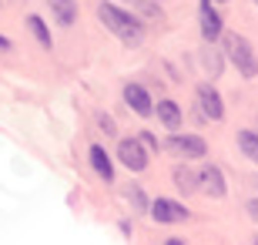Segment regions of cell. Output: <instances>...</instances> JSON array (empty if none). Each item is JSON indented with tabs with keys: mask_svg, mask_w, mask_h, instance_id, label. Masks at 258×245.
Instances as JSON below:
<instances>
[{
	"mask_svg": "<svg viewBox=\"0 0 258 245\" xmlns=\"http://www.w3.org/2000/svg\"><path fill=\"white\" fill-rule=\"evenodd\" d=\"M215 4H228V0H215Z\"/></svg>",
	"mask_w": 258,
	"mask_h": 245,
	"instance_id": "24",
	"label": "cell"
},
{
	"mask_svg": "<svg viewBox=\"0 0 258 245\" xmlns=\"http://www.w3.org/2000/svg\"><path fill=\"white\" fill-rule=\"evenodd\" d=\"M151 222L154 225H181V222H188L191 218V212H188V205H181L178 198H168V195H158L151 198Z\"/></svg>",
	"mask_w": 258,
	"mask_h": 245,
	"instance_id": "5",
	"label": "cell"
},
{
	"mask_svg": "<svg viewBox=\"0 0 258 245\" xmlns=\"http://www.w3.org/2000/svg\"><path fill=\"white\" fill-rule=\"evenodd\" d=\"M10 47H14V44H10V37H4V34H0V54H7Z\"/></svg>",
	"mask_w": 258,
	"mask_h": 245,
	"instance_id": "22",
	"label": "cell"
},
{
	"mask_svg": "<svg viewBox=\"0 0 258 245\" xmlns=\"http://www.w3.org/2000/svg\"><path fill=\"white\" fill-rule=\"evenodd\" d=\"M164 151L174 155L178 161H201L208 155V141L201 134H181V131H168L164 138Z\"/></svg>",
	"mask_w": 258,
	"mask_h": 245,
	"instance_id": "4",
	"label": "cell"
},
{
	"mask_svg": "<svg viewBox=\"0 0 258 245\" xmlns=\"http://www.w3.org/2000/svg\"><path fill=\"white\" fill-rule=\"evenodd\" d=\"M87 161H91V168H94V175L104 185H114L117 181V171H114V161H111V155L104 151V144H91L87 148Z\"/></svg>",
	"mask_w": 258,
	"mask_h": 245,
	"instance_id": "12",
	"label": "cell"
},
{
	"mask_svg": "<svg viewBox=\"0 0 258 245\" xmlns=\"http://www.w3.org/2000/svg\"><path fill=\"white\" fill-rule=\"evenodd\" d=\"M97 20H101L124 47H141L144 37H148V27H144V20L138 17V10L121 7L117 0H101V4H97Z\"/></svg>",
	"mask_w": 258,
	"mask_h": 245,
	"instance_id": "1",
	"label": "cell"
},
{
	"mask_svg": "<svg viewBox=\"0 0 258 245\" xmlns=\"http://www.w3.org/2000/svg\"><path fill=\"white\" fill-rule=\"evenodd\" d=\"M121 101L127 104V111H134L138 118H154V97L151 91L141 84V81H124V87H121Z\"/></svg>",
	"mask_w": 258,
	"mask_h": 245,
	"instance_id": "7",
	"label": "cell"
},
{
	"mask_svg": "<svg viewBox=\"0 0 258 245\" xmlns=\"http://www.w3.org/2000/svg\"><path fill=\"white\" fill-rule=\"evenodd\" d=\"M251 4H255V7H258V0H251Z\"/></svg>",
	"mask_w": 258,
	"mask_h": 245,
	"instance_id": "25",
	"label": "cell"
},
{
	"mask_svg": "<svg viewBox=\"0 0 258 245\" xmlns=\"http://www.w3.org/2000/svg\"><path fill=\"white\" fill-rule=\"evenodd\" d=\"M50 17L57 20V27H74L77 24V0H47Z\"/></svg>",
	"mask_w": 258,
	"mask_h": 245,
	"instance_id": "14",
	"label": "cell"
},
{
	"mask_svg": "<svg viewBox=\"0 0 258 245\" xmlns=\"http://www.w3.org/2000/svg\"><path fill=\"white\" fill-rule=\"evenodd\" d=\"M164 245H188V242H184V238H168Z\"/></svg>",
	"mask_w": 258,
	"mask_h": 245,
	"instance_id": "23",
	"label": "cell"
},
{
	"mask_svg": "<svg viewBox=\"0 0 258 245\" xmlns=\"http://www.w3.org/2000/svg\"><path fill=\"white\" fill-rule=\"evenodd\" d=\"M114 158L121 161L127 171L141 175V171H148V165H151V148L141 141V134H124V138H117Z\"/></svg>",
	"mask_w": 258,
	"mask_h": 245,
	"instance_id": "3",
	"label": "cell"
},
{
	"mask_svg": "<svg viewBox=\"0 0 258 245\" xmlns=\"http://www.w3.org/2000/svg\"><path fill=\"white\" fill-rule=\"evenodd\" d=\"M97 128L111 138V134H117V124H114V118L111 114H104V111H97Z\"/></svg>",
	"mask_w": 258,
	"mask_h": 245,
	"instance_id": "19",
	"label": "cell"
},
{
	"mask_svg": "<svg viewBox=\"0 0 258 245\" xmlns=\"http://www.w3.org/2000/svg\"><path fill=\"white\" fill-rule=\"evenodd\" d=\"M221 47H225L228 64L235 67V71H238L245 81H255V77H258V54H255V47H251L248 37H241L238 30H225Z\"/></svg>",
	"mask_w": 258,
	"mask_h": 245,
	"instance_id": "2",
	"label": "cell"
},
{
	"mask_svg": "<svg viewBox=\"0 0 258 245\" xmlns=\"http://www.w3.org/2000/svg\"><path fill=\"white\" fill-rule=\"evenodd\" d=\"M154 118H158V124L164 131H181V124H184V111L174 97H161L154 104Z\"/></svg>",
	"mask_w": 258,
	"mask_h": 245,
	"instance_id": "11",
	"label": "cell"
},
{
	"mask_svg": "<svg viewBox=\"0 0 258 245\" xmlns=\"http://www.w3.org/2000/svg\"><path fill=\"white\" fill-rule=\"evenodd\" d=\"M0 4H4V0H0Z\"/></svg>",
	"mask_w": 258,
	"mask_h": 245,
	"instance_id": "26",
	"label": "cell"
},
{
	"mask_svg": "<svg viewBox=\"0 0 258 245\" xmlns=\"http://www.w3.org/2000/svg\"><path fill=\"white\" fill-rule=\"evenodd\" d=\"M198 61H201V71H205L211 81H218V77L225 74V64H228V57H225V47H218V44H208V40H201Z\"/></svg>",
	"mask_w": 258,
	"mask_h": 245,
	"instance_id": "10",
	"label": "cell"
},
{
	"mask_svg": "<svg viewBox=\"0 0 258 245\" xmlns=\"http://www.w3.org/2000/svg\"><path fill=\"white\" fill-rule=\"evenodd\" d=\"M131 10H138V14H144V17H161V4L158 0H124Z\"/></svg>",
	"mask_w": 258,
	"mask_h": 245,
	"instance_id": "18",
	"label": "cell"
},
{
	"mask_svg": "<svg viewBox=\"0 0 258 245\" xmlns=\"http://www.w3.org/2000/svg\"><path fill=\"white\" fill-rule=\"evenodd\" d=\"M235 144H238V151L251 165H258V131L255 128H241V131L235 134Z\"/></svg>",
	"mask_w": 258,
	"mask_h": 245,
	"instance_id": "15",
	"label": "cell"
},
{
	"mask_svg": "<svg viewBox=\"0 0 258 245\" xmlns=\"http://www.w3.org/2000/svg\"><path fill=\"white\" fill-rule=\"evenodd\" d=\"M138 134H141V141L151 151H164V141H158V134H151V131H138Z\"/></svg>",
	"mask_w": 258,
	"mask_h": 245,
	"instance_id": "20",
	"label": "cell"
},
{
	"mask_svg": "<svg viewBox=\"0 0 258 245\" xmlns=\"http://www.w3.org/2000/svg\"><path fill=\"white\" fill-rule=\"evenodd\" d=\"M195 104H198V111L208 118V121H221L225 118V97L221 91L215 87V81H201L195 87Z\"/></svg>",
	"mask_w": 258,
	"mask_h": 245,
	"instance_id": "8",
	"label": "cell"
},
{
	"mask_svg": "<svg viewBox=\"0 0 258 245\" xmlns=\"http://www.w3.org/2000/svg\"><path fill=\"white\" fill-rule=\"evenodd\" d=\"M121 195H124V202L131 205V212H138V215H148V212H151V198L144 195L141 185H124Z\"/></svg>",
	"mask_w": 258,
	"mask_h": 245,
	"instance_id": "16",
	"label": "cell"
},
{
	"mask_svg": "<svg viewBox=\"0 0 258 245\" xmlns=\"http://www.w3.org/2000/svg\"><path fill=\"white\" fill-rule=\"evenodd\" d=\"M198 181H201V195H208V198H225L228 195L225 171H221V165H215V161H205V165H201Z\"/></svg>",
	"mask_w": 258,
	"mask_h": 245,
	"instance_id": "9",
	"label": "cell"
},
{
	"mask_svg": "<svg viewBox=\"0 0 258 245\" xmlns=\"http://www.w3.org/2000/svg\"><path fill=\"white\" fill-rule=\"evenodd\" d=\"M27 30L34 34V40H37L40 47L50 51V44H54V40H50V27L44 24V17H40V14H27Z\"/></svg>",
	"mask_w": 258,
	"mask_h": 245,
	"instance_id": "17",
	"label": "cell"
},
{
	"mask_svg": "<svg viewBox=\"0 0 258 245\" xmlns=\"http://www.w3.org/2000/svg\"><path fill=\"white\" fill-rule=\"evenodd\" d=\"M198 34L201 40H208V44H218L225 37V17H221V10L215 7V0H201L198 4Z\"/></svg>",
	"mask_w": 258,
	"mask_h": 245,
	"instance_id": "6",
	"label": "cell"
},
{
	"mask_svg": "<svg viewBox=\"0 0 258 245\" xmlns=\"http://www.w3.org/2000/svg\"><path fill=\"white\" fill-rule=\"evenodd\" d=\"M245 215H248L251 222H258V195H255V198H248V202H245Z\"/></svg>",
	"mask_w": 258,
	"mask_h": 245,
	"instance_id": "21",
	"label": "cell"
},
{
	"mask_svg": "<svg viewBox=\"0 0 258 245\" xmlns=\"http://www.w3.org/2000/svg\"><path fill=\"white\" fill-rule=\"evenodd\" d=\"M171 181H174V188H178V195L188 198L195 195V191H201V181H198V171L188 165V161H178L171 168Z\"/></svg>",
	"mask_w": 258,
	"mask_h": 245,
	"instance_id": "13",
	"label": "cell"
}]
</instances>
